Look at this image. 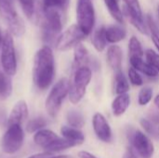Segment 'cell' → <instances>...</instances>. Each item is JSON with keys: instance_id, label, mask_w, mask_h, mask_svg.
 <instances>
[{"instance_id": "ba28073f", "label": "cell", "mask_w": 159, "mask_h": 158, "mask_svg": "<svg viewBox=\"0 0 159 158\" xmlns=\"http://www.w3.org/2000/svg\"><path fill=\"white\" fill-rule=\"evenodd\" d=\"M76 20L86 35L90 34L95 24V10L91 0H77Z\"/></svg>"}, {"instance_id": "4dcf8cb0", "label": "cell", "mask_w": 159, "mask_h": 158, "mask_svg": "<svg viewBox=\"0 0 159 158\" xmlns=\"http://www.w3.org/2000/svg\"><path fill=\"white\" fill-rule=\"evenodd\" d=\"M147 61L159 72V54L153 49H147L145 52Z\"/></svg>"}, {"instance_id": "52a82bcc", "label": "cell", "mask_w": 159, "mask_h": 158, "mask_svg": "<svg viewBox=\"0 0 159 158\" xmlns=\"http://www.w3.org/2000/svg\"><path fill=\"white\" fill-rule=\"evenodd\" d=\"M24 142V131L21 125L7 126V129L2 137L1 147L7 155L16 154L20 150Z\"/></svg>"}, {"instance_id": "7bdbcfd3", "label": "cell", "mask_w": 159, "mask_h": 158, "mask_svg": "<svg viewBox=\"0 0 159 158\" xmlns=\"http://www.w3.org/2000/svg\"><path fill=\"white\" fill-rule=\"evenodd\" d=\"M157 15H158V17H159V6L157 7Z\"/></svg>"}, {"instance_id": "e575fe53", "label": "cell", "mask_w": 159, "mask_h": 158, "mask_svg": "<svg viewBox=\"0 0 159 158\" xmlns=\"http://www.w3.org/2000/svg\"><path fill=\"white\" fill-rule=\"evenodd\" d=\"M147 26L148 29L151 31L152 34H157L159 36V27L157 21L154 20V18L151 15L147 16Z\"/></svg>"}, {"instance_id": "8fae6325", "label": "cell", "mask_w": 159, "mask_h": 158, "mask_svg": "<svg viewBox=\"0 0 159 158\" xmlns=\"http://www.w3.org/2000/svg\"><path fill=\"white\" fill-rule=\"evenodd\" d=\"M92 126L94 132L100 141L103 142H110L112 141V129L103 115L101 113H96L92 118Z\"/></svg>"}, {"instance_id": "9c48e42d", "label": "cell", "mask_w": 159, "mask_h": 158, "mask_svg": "<svg viewBox=\"0 0 159 158\" xmlns=\"http://www.w3.org/2000/svg\"><path fill=\"white\" fill-rule=\"evenodd\" d=\"M86 34L79 28L77 24H73L68 27L61 35H59L55 46L60 51H66L75 47L77 44L85 39Z\"/></svg>"}, {"instance_id": "836d02e7", "label": "cell", "mask_w": 159, "mask_h": 158, "mask_svg": "<svg viewBox=\"0 0 159 158\" xmlns=\"http://www.w3.org/2000/svg\"><path fill=\"white\" fill-rule=\"evenodd\" d=\"M141 126L143 128V129L147 132V133H149L150 135H152V136H157L158 135V130L156 129V127L149 121V120H147V119H144V118H143V119H141Z\"/></svg>"}, {"instance_id": "5b68a950", "label": "cell", "mask_w": 159, "mask_h": 158, "mask_svg": "<svg viewBox=\"0 0 159 158\" xmlns=\"http://www.w3.org/2000/svg\"><path fill=\"white\" fill-rule=\"evenodd\" d=\"M0 16L7 22L9 33L20 37L25 33V24L15 9L13 0H0Z\"/></svg>"}, {"instance_id": "6da1fadb", "label": "cell", "mask_w": 159, "mask_h": 158, "mask_svg": "<svg viewBox=\"0 0 159 158\" xmlns=\"http://www.w3.org/2000/svg\"><path fill=\"white\" fill-rule=\"evenodd\" d=\"M54 77V55L50 47L46 45L35 52L33 64V81L39 90H45L50 87Z\"/></svg>"}, {"instance_id": "3957f363", "label": "cell", "mask_w": 159, "mask_h": 158, "mask_svg": "<svg viewBox=\"0 0 159 158\" xmlns=\"http://www.w3.org/2000/svg\"><path fill=\"white\" fill-rule=\"evenodd\" d=\"M91 77L92 72L88 66L83 65L76 68L68 93L69 100L73 104H77L83 99Z\"/></svg>"}, {"instance_id": "e0dca14e", "label": "cell", "mask_w": 159, "mask_h": 158, "mask_svg": "<svg viewBox=\"0 0 159 158\" xmlns=\"http://www.w3.org/2000/svg\"><path fill=\"white\" fill-rule=\"evenodd\" d=\"M130 104V97L128 93L119 94L112 102V111L115 116H121L126 113Z\"/></svg>"}, {"instance_id": "f1b7e54d", "label": "cell", "mask_w": 159, "mask_h": 158, "mask_svg": "<svg viewBox=\"0 0 159 158\" xmlns=\"http://www.w3.org/2000/svg\"><path fill=\"white\" fill-rule=\"evenodd\" d=\"M153 98V89L150 87H144L141 89L138 96V102L140 105H147Z\"/></svg>"}, {"instance_id": "f546056e", "label": "cell", "mask_w": 159, "mask_h": 158, "mask_svg": "<svg viewBox=\"0 0 159 158\" xmlns=\"http://www.w3.org/2000/svg\"><path fill=\"white\" fill-rule=\"evenodd\" d=\"M126 4V7L135 15L139 17H143V12H142V7L140 5L139 0H124Z\"/></svg>"}, {"instance_id": "f35d334b", "label": "cell", "mask_w": 159, "mask_h": 158, "mask_svg": "<svg viewBox=\"0 0 159 158\" xmlns=\"http://www.w3.org/2000/svg\"><path fill=\"white\" fill-rule=\"evenodd\" d=\"M152 40L156 46V47L157 48V50L159 51V36L157 34H152Z\"/></svg>"}, {"instance_id": "2e32d148", "label": "cell", "mask_w": 159, "mask_h": 158, "mask_svg": "<svg viewBox=\"0 0 159 158\" xmlns=\"http://www.w3.org/2000/svg\"><path fill=\"white\" fill-rule=\"evenodd\" d=\"M105 36L107 42L111 44H116L126 38L127 31L122 25L119 24L110 25L107 28H105Z\"/></svg>"}, {"instance_id": "ab89813d", "label": "cell", "mask_w": 159, "mask_h": 158, "mask_svg": "<svg viewBox=\"0 0 159 158\" xmlns=\"http://www.w3.org/2000/svg\"><path fill=\"white\" fill-rule=\"evenodd\" d=\"M50 158H75L71 156H67V155H61V156H52Z\"/></svg>"}, {"instance_id": "ac0fdd59", "label": "cell", "mask_w": 159, "mask_h": 158, "mask_svg": "<svg viewBox=\"0 0 159 158\" xmlns=\"http://www.w3.org/2000/svg\"><path fill=\"white\" fill-rule=\"evenodd\" d=\"M61 133L63 138L72 142L75 146L80 145L85 142V135L79 129H75L70 126H62Z\"/></svg>"}, {"instance_id": "d6986e66", "label": "cell", "mask_w": 159, "mask_h": 158, "mask_svg": "<svg viewBox=\"0 0 159 158\" xmlns=\"http://www.w3.org/2000/svg\"><path fill=\"white\" fill-rule=\"evenodd\" d=\"M12 93V80L3 69H0V101H6Z\"/></svg>"}, {"instance_id": "7402d4cb", "label": "cell", "mask_w": 159, "mask_h": 158, "mask_svg": "<svg viewBox=\"0 0 159 158\" xmlns=\"http://www.w3.org/2000/svg\"><path fill=\"white\" fill-rule=\"evenodd\" d=\"M129 90V84L127 79V77L124 75L123 72L117 71L116 72V77H115V92L119 95V94H124L128 93Z\"/></svg>"}, {"instance_id": "484cf974", "label": "cell", "mask_w": 159, "mask_h": 158, "mask_svg": "<svg viewBox=\"0 0 159 158\" xmlns=\"http://www.w3.org/2000/svg\"><path fill=\"white\" fill-rule=\"evenodd\" d=\"M129 58H132V57L143 58L144 55V51L143 49L142 44L136 36H132L129 39Z\"/></svg>"}, {"instance_id": "4fadbf2b", "label": "cell", "mask_w": 159, "mask_h": 158, "mask_svg": "<svg viewBox=\"0 0 159 158\" xmlns=\"http://www.w3.org/2000/svg\"><path fill=\"white\" fill-rule=\"evenodd\" d=\"M122 49L117 45H112L107 49V62L112 70L115 72L120 71L122 67Z\"/></svg>"}, {"instance_id": "74e56055", "label": "cell", "mask_w": 159, "mask_h": 158, "mask_svg": "<svg viewBox=\"0 0 159 158\" xmlns=\"http://www.w3.org/2000/svg\"><path fill=\"white\" fill-rule=\"evenodd\" d=\"M78 157L79 158H98L97 156H93L92 154H90L89 152L87 151H80L78 153Z\"/></svg>"}, {"instance_id": "d590c367", "label": "cell", "mask_w": 159, "mask_h": 158, "mask_svg": "<svg viewBox=\"0 0 159 158\" xmlns=\"http://www.w3.org/2000/svg\"><path fill=\"white\" fill-rule=\"evenodd\" d=\"M52 156H54V154H53V153H50V152H47V151H45L44 153L35 154V155L31 156L30 157H28V158H50Z\"/></svg>"}, {"instance_id": "ffe728a7", "label": "cell", "mask_w": 159, "mask_h": 158, "mask_svg": "<svg viewBox=\"0 0 159 158\" xmlns=\"http://www.w3.org/2000/svg\"><path fill=\"white\" fill-rule=\"evenodd\" d=\"M91 42H92L94 48L98 52H102L104 50L106 47V43H107L106 36H105V27L102 26L94 32Z\"/></svg>"}, {"instance_id": "d4e9b609", "label": "cell", "mask_w": 159, "mask_h": 158, "mask_svg": "<svg viewBox=\"0 0 159 158\" xmlns=\"http://www.w3.org/2000/svg\"><path fill=\"white\" fill-rule=\"evenodd\" d=\"M104 4L110 13V15L118 22L123 23V13L118 5V0H104Z\"/></svg>"}, {"instance_id": "7c38bea8", "label": "cell", "mask_w": 159, "mask_h": 158, "mask_svg": "<svg viewBox=\"0 0 159 158\" xmlns=\"http://www.w3.org/2000/svg\"><path fill=\"white\" fill-rule=\"evenodd\" d=\"M28 106L25 101L20 100L15 103L13 106L8 119H7V126L11 125H21L28 117Z\"/></svg>"}, {"instance_id": "1f68e13d", "label": "cell", "mask_w": 159, "mask_h": 158, "mask_svg": "<svg viewBox=\"0 0 159 158\" xmlns=\"http://www.w3.org/2000/svg\"><path fill=\"white\" fill-rule=\"evenodd\" d=\"M129 81L132 85L134 86H137V87H140V86H143V77L140 75V74L137 72V70L133 67L129 68Z\"/></svg>"}, {"instance_id": "4316f807", "label": "cell", "mask_w": 159, "mask_h": 158, "mask_svg": "<svg viewBox=\"0 0 159 158\" xmlns=\"http://www.w3.org/2000/svg\"><path fill=\"white\" fill-rule=\"evenodd\" d=\"M48 125V121L44 117H36L31 119L26 125V131L29 133H35L36 131L43 129Z\"/></svg>"}, {"instance_id": "5bb4252c", "label": "cell", "mask_w": 159, "mask_h": 158, "mask_svg": "<svg viewBox=\"0 0 159 158\" xmlns=\"http://www.w3.org/2000/svg\"><path fill=\"white\" fill-rule=\"evenodd\" d=\"M59 136L49 129H40L36 131L34 135V142L36 145L40 146L44 150H46L55 140H57Z\"/></svg>"}, {"instance_id": "83f0119b", "label": "cell", "mask_w": 159, "mask_h": 158, "mask_svg": "<svg viewBox=\"0 0 159 158\" xmlns=\"http://www.w3.org/2000/svg\"><path fill=\"white\" fill-rule=\"evenodd\" d=\"M20 6L28 19H32L35 13V1L36 0H18Z\"/></svg>"}, {"instance_id": "d6a6232c", "label": "cell", "mask_w": 159, "mask_h": 158, "mask_svg": "<svg viewBox=\"0 0 159 158\" xmlns=\"http://www.w3.org/2000/svg\"><path fill=\"white\" fill-rule=\"evenodd\" d=\"M67 0H40V8L55 7L62 9L66 6Z\"/></svg>"}, {"instance_id": "7a4b0ae2", "label": "cell", "mask_w": 159, "mask_h": 158, "mask_svg": "<svg viewBox=\"0 0 159 158\" xmlns=\"http://www.w3.org/2000/svg\"><path fill=\"white\" fill-rule=\"evenodd\" d=\"M61 8L55 7H42V35L43 39L48 43L57 41L58 35L62 29V20Z\"/></svg>"}, {"instance_id": "603a6c76", "label": "cell", "mask_w": 159, "mask_h": 158, "mask_svg": "<svg viewBox=\"0 0 159 158\" xmlns=\"http://www.w3.org/2000/svg\"><path fill=\"white\" fill-rule=\"evenodd\" d=\"M66 120L68 126L75 128V129H82L85 126V118L83 115L77 110H70L66 115Z\"/></svg>"}, {"instance_id": "b9f144b4", "label": "cell", "mask_w": 159, "mask_h": 158, "mask_svg": "<svg viewBox=\"0 0 159 158\" xmlns=\"http://www.w3.org/2000/svg\"><path fill=\"white\" fill-rule=\"evenodd\" d=\"M2 41H3V35H2V34H1V31H0V48H1Z\"/></svg>"}, {"instance_id": "cb8c5ba5", "label": "cell", "mask_w": 159, "mask_h": 158, "mask_svg": "<svg viewBox=\"0 0 159 158\" xmlns=\"http://www.w3.org/2000/svg\"><path fill=\"white\" fill-rule=\"evenodd\" d=\"M74 61L75 65L78 67L83 66V64L89 61V51L87 47L81 43L77 44L74 47Z\"/></svg>"}, {"instance_id": "8d00e7d4", "label": "cell", "mask_w": 159, "mask_h": 158, "mask_svg": "<svg viewBox=\"0 0 159 158\" xmlns=\"http://www.w3.org/2000/svg\"><path fill=\"white\" fill-rule=\"evenodd\" d=\"M123 158H139V157H138V156H137V155L134 153V151L132 150V148H131V147H129V148L126 151V153L124 154Z\"/></svg>"}, {"instance_id": "30bf717a", "label": "cell", "mask_w": 159, "mask_h": 158, "mask_svg": "<svg viewBox=\"0 0 159 158\" xmlns=\"http://www.w3.org/2000/svg\"><path fill=\"white\" fill-rule=\"evenodd\" d=\"M131 148L139 158H152L155 147L152 141L141 130H134L130 135Z\"/></svg>"}, {"instance_id": "8992f818", "label": "cell", "mask_w": 159, "mask_h": 158, "mask_svg": "<svg viewBox=\"0 0 159 158\" xmlns=\"http://www.w3.org/2000/svg\"><path fill=\"white\" fill-rule=\"evenodd\" d=\"M0 62L2 69L10 76H14L17 73V57L13 35L7 31L3 35V41L1 45Z\"/></svg>"}, {"instance_id": "60d3db41", "label": "cell", "mask_w": 159, "mask_h": 158, "mask_svg": "<svg viewBox=\"0 0 159 158\" xmlns=\"http://www.w3.org/2000/svg\"><path fill=\"white\" fill-rule=\"evenodd\" d=\"M154 102H155V105L159 109V94L155 98V101H154Z\"/></svg>"}, {"instance_id": "9a60e30c", "label": "cell", "mask_w": 159, "mask_h": 158, "mask_svg": "<svg viewBox=\"0 0 159 158\" xmlns=\"http://www.w3.org/2000/svg\"><path fill=\"white\" fill-rule=\"evenodd\" d=\"M129 62L131 64V67L144 74L148 77L158 76V71L156 68H154L148 61H144L143 58H136V57L129 58Z\"/></svg>"}, {"instance_id": "277c9868", "label": "cell", "mask_w": 159, "mask_h": 158, "mask_svg": "<svg viewBox=\"0 0 159 158\" xmlns=\"http://www.w3.org/2000/svg\"><path fill=\"white\" fill-rule=\"evenodd\" d=\"M70 83L67 78L60 79L49 91L46 100V111L51 117H56L59 114L62 102L69 93Z\"/></svg>"}, {"instance_id": "44dd1931", "label": "cell", "mask_w": 159, "mask_h": 158, "mask_svg": "<svg viewBox=\"0 0 159 158\" xmlns=\"http://www.w3.org/2000/svg\"><path fill=\"white\" fill-rule=\"evenodd\" d=\"M125 12H126V15L128 17V19L129 20L130 23L142 34L147 35L149 34L148 32V26L147 24L144 22L143 20V17H139L137 15H135L134 13L130 12L126 7H125Z\"/></svg>"}]
</instances>
